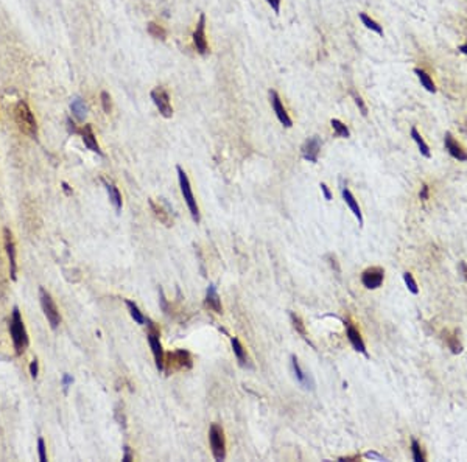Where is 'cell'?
I'll return each instance as SVG.
<instances>
[{
	"label": "cell",
	"mask_w": 467,
	"mask_h": 462,
	"mask_svg": "<svg viewBox=\"0 0 467 462\" xmlns=\"http://www.w3.org/2000/svg\"><path fill=\"white\" fill-rule=\"evenodd\" d=\"M347 338L350 341V344L353 345V349L360 354H363L365 357H368V352H366V345H365V341H363L360 331L352 325V324H347Z\"/></svg>",
	"instance_id": "obj_16"
},
{
	"label": "cell",
	"mask_w": 467,
	"mask_h": 462,
	"mask_svg": "<svg viewBox=\"0 0 467 462\" xmlns=\"http://www.w3.org/2000/svg\"><path fill=\"white\" fill-rule=\"evenodd\" d=\"M281 2L282 0H267V4L273 8V11L276 14H279V11H281Z\"/></svg>",
	"instance_id": "obj_38"
},
{
	"label": "cell",
	"mask_w": 467,
	"mask_h": 462,
	"mask_svg": "<svg viewBox=\"0 0 467 462\" xmlns=\"http://www.w3.org/2000/svg\"><path fill=\"white\" fill-rule=\"evenodd\" d=\"M428 190H430V189H428V186H427V184H424V186L421 187L419 198H421L422 201H427V199H428V196H430V195H428Z\"/></svg>",
	"instance_id": "obj_39"
},
{
	"label": "cell",
	"mask_w": 467,
	"mask_h": 462,
	"mask_svg": "<svg viewBox=\"0 0 467 462\" xmlns=\"http://www.w3.org/2000/svg\"><path fill=\"white\" fill-rule=\"evenodd\" d=\"M73 383V378L69 375V374H64L63 375V387H64V391H67L69 389V386Z\"/></svg>",
	"instance_id": "obj_40"
},
{
	"label": "cell",
	"mask_w": 467,
	"mask_h": 462,
	"mask_svg": "<svg viewBox=\"0 0 467 462\" xmlns=\"http://www.w3.org/2000/svg\"><path fill=\"white\" fill-rule=\"evenodd\" d=\"M192 38H193V45L199 54L204 56L209 53V44H207V39H206V14L204 13L199 14V19L196 22Z\"/></svg>",
	"instance_id": "obj_8"
},
{
	"label": "cell",
	"mask_w": 467,
	"mask_h": 462,
	"mask_svg": "<svg viewBox=\"0 0 467 462\" xmlns=\"http://www.w3.org/2000/svg\"><path fill=\"white\" fill-rule=\"evenodd\" d=\"M14 120L17 123V128L30 136L31 139L38 137V122L34 119V114L31 112L30 106L27 104V101L21 100L17 101L16 107H14Z\"/></svg>",
	"instance_id": "obj_1"
},
{
	"label": "cell",
	"mask_w": 467,
	"mask_h": 462,
	"mask_svg": "<svg viewBox=\"0 0 467 462\" xmlns=\"http://www.w3.org/2000/svg\"><path fill=\"white\" fill-rule=\"evenodd\" d=\"M411 451H413V459L416 460V462H424V460H425L424 450H422L421 443H419L416 439H413V440H411Z\"/></svg>",
	"instance_id": "obj_30"
},
{
	"label": "cell",
	"mask_w": 467,
	"mask_h": 462,
	"mask_svg": "<svg viewBox=\"0 0 467 462\" xmlns=\"http://www.w3.org/2000/svg\"><path fill=\"white\" fill-rule=\"evenodd\" d=\"M131 459H133V453H131V448L126 445V447H125V456H123V460H125V462H129Z\"/></svg>",
	"instance_id": "obj_44"
},
{
	"label": "cell",
	"mask_w": 467,
	"mask_h": 462,
	"mask_svg": "<svg viewBox=\"0 0 467 462\" xmlns=\"http://www.w3.org/2000/svg\"><path fill=\"white\" fill-rule=\"evenodd\" d=\"M343 199H344V202L347 204V207L352 210V213L355 215V218L358 219V224L360 226H363V213H361V209H360V206H358V201L355 199V196L352 195V192L349 190V189H343Z\"/></svg>",
	"instance_id": "obj_19"
},
{
	"label": "cell",
	"mask_w": 467,
	"mask_h": 462,
	"mask_svg": "<svg viewBox=\"0 0 467 462\" xmlns=\"http://www.w3.org/2000/svg\"><path fill=\"white\" fill-rule=\"evenodd\" d=\"M291 364H293V371H294V375L297 378V381L304 386V387H308V375L301 369L299 363H297V358L293 355L291 357Z\"/></svg>",
	"instance_id": "obj_27"
},
{
	"label": "cell",
	"mask_w": 467,
	"mask_h": 462,
	"mask_svg": "<svg viewBox=\"0 0 467 462\" xmlns=\"http://www.w3.org/2000/svg\"><path fill=\"white\" fill-rule=\"evenodd\" d=\"M39 299H41V305H42V310H44V315L50 324L51 328H58V325L61 324V315H60V310L53 301V298L50 296V293L44 288L39 290Z\"/></svg>",
	"instance_id": "obj_5"
},
{
	"label": "cell",
	"mask_w": 467,
	"mask_h": 462,
	"mask_svg": "<svg viewBox=\"0 0 467 462\" xmlns=\"http://www.w3.org/2000/svg\"><path fill=\"white\" fill-rule=\"evenodd\" d=\"M38 372H39V361L34 358L31 363H30V374H31V378H38Z\"/></svg>",
	"instance_id": "obj_37"
},
{
	"label": "cell",
	"mask_w": 467,
	"mask_h": 462,
	"mask_svg": "<svg viewBox=\"0 0 467 462\" xmlns=\"http://www.w3.org/2000/svg\"><path fill=\"white\" fill-rule=\"evenodd\" d=\"M447 336H445V342H447V345H449V349L453 352V354H461L462 352V345H461V342L458 341V336H455V335H449V333H445Z\"/></svg>",
	"instance_id": "obj_31"
},
{
	"label": "cell",
	"mask_w": 467,
	"mask_h": 462,
	"mask_svg": "<svg viewBox=\"0 0 467 462\" xmlns=\"http://www.w3.org/2000/svg\"><path fill=\"white\" fill-rule=\"evenodd\" d=\"M444 146L453 159H456L459 162H467V151L461 146V143H458L455 140V137L450 133H445V136H444Z\"/></svg>",
	"instance_id": "obj_12"
},
{
	"label": "cell",
	"mask_w": 467,
	"mask_h": 462,
	"mask_svg": "<svg viewBox=\"0 0 467 462\" xmlns=\"http://www.w3.org/2000/svg\"><path fill=\"white\" fill-rule=\"evenodd\" d=\"M38 453H39V460L45 462L47 460V448H45V442L42 437L38 439Z\"/></svg>",
	"instance_id": "obj_36"
},
{
	"label": "cell",
	"mask_w": 467,
	"mask_h": 462,
	"mask_svg": "<svg viewBox=\"0 0 467 462\" xmlns=\"http://www.w3.org/2000/svg\"><path fill=\"white\" fill-rule=\"evenodd\" d=\"M385 279V271L380 266H372L363 271L361 274V283L365 285L368 290H377L379 286H382Z\"/></svg>",
	"instance_id": "obj_9"
},
{
	"label": "cell",
	"mask_w": 467,
	"mask_h": 462,
	"mask_svg": "<svg viewBox=\"0 0 467 462\" xmlns=\"http://www.w3.org/2000/svg\"><path fill=\"white\" fill-rule=\"evenodd\" d=\"M146 30H148V34L154 39H161V41H165L167 38V31L162 25H158L156 22H150L146 25Z\"/></svg>",
	"instance_id": "obj_24"
},
{
	"label": "cell",
	"mask_w": 467,
	"mask_h": 462,
	"mask_svg": "<svg viewBox=\"0 0 467 462\" xmlns=\"http://www.w3.org/2000/svg\"><path fill=\"white\" fill-rule=\"evenodd\" d=\"M151 100L156 104V107H158V110L161 112L162 117H165V119H172L173 117V106L170 103L169 92L164 87H161V86L154 87L151 90Z\"/></svg>",
	"instance_id": "obj_7"
},
{
	"label": "cell",
	"mask_w": 467,
	"mask_h": 462,
	"mask_svg": "<svg viewBox=\"0 0 467 462\" xmlns=\"http://www.w3.org/2000/svg\"><path fill=\"white\" fill-rule=\"evenodd\" d=\"M78 134L81 136L84 145H86L90 151H94V153L103 156V153H101V150H100V145H98V142H97V137H95L94 130H92L90 125H84V126L78 131Z\"/></svg>",
	"instance_id": "obj_14"
},
{
	"label": "cell",
	"mask_w": 467,
	"mask_h": 462,
	"mask_svg": "<svg viewBox=\"0 0 467 462\" xmlns=\"http://www.w3.org/2000/svg\"><path fill=\"white\" fill-rule=\"evenodd\" d=\"M206 307L209 308V310H212V311H215V313H218V315L223 313L221 301H220V296H218V293H217V290H215V286H214V285H211V286H209V290H207V294H206Z\"/></svg>",
	"instance_id": "obj_17"
},
{
	"label": "cell",
	"mask_w": 467,
	"mask_h": 462,
	"mask_svg": "<svg viewBox=\"0 0 467 462\" xmlns=\"http://www.w3.org/2000/svg\"><path fill=\"white\" fill-rule=\"evenodd\" d=\"M176 170H178V178H179L181 193H182V196H184V199H185V204H187V207H189V210H190V215H192L193 221L198 223V221H199V207H198L196 199H195V196H193V192H192V187H190V181H189V178H187V175H185V171H184L181 167H178Z\"/></svg>",
	"instance_id": "obj_4"
},
{
	"label": "cell",
	"mask_w": 467,
	"mask_h": 462,
	"mask_svg": "<svg viewBox=\"0 0 467 462\" xmlns=\"http://www.w3.org/2000/svg\"><path fill=\"white\" fill-rule=\"evenodd\" d=\"M290 318H291V322H293V327H294V330L302 336V338H305L307 339V331H305V325H304V322H302V319L297 316V315H294V313H291L290 315Z\"/></svg>",
	"instance_id": "obj_34"
},
{
	"label": "cell",
	"mask_w": 467,
	"mask_h": 462,
	"mask_svg": "<svg viewBox=\"0 0 467 462\" xmlns=\"http://www.w3.org/2000/svg\"><path fill=\"white\" fill-rule=\"evenodd\" d=\"M63 189H64V192H66L67 195H72V190L69 189V186H67L66 182H63Z\"/></svg>",
	"instance_id": "obj_48"
},
{
	"label": "cell",
	"mask_w": 467,
	"mask_h": 462,
	"mask_svg": "<svg viewBox=\"0 0 467 462\" xmlns=\"http://www.w3.org/2000/svg\"><path fill=\"white\" fill-rule=\"evenodd\" d=\"M350 95H352V98H353V101H355V104H357V107L360 109V112H361V115H368V106H366V103H365V100L361 98V95L357 92V90H350Z\"/></svg>",
	"instance_id": "obj_33"
},
{
	"label": "cell",
	"mask_w": 467,
	"mask_h": 462,
	"mask_svg": "<svg viewBox=\"0 0 467 462\" xmlns=\"http://www.w3.org/2000/svg\"><path fill=\"white\" fill-rule=\"evenodd\" d=\"M148 322V342H150V347H151V352L154 355V361H156V367H158L159 372L164 371V366H165V355H164V349H162V344H161V331L159 328L156 327L151 321H146Z\"/></svg>",
	"instance_id": "obj_3"
},
{
	"label": "cell",
	"mask_w": 467,
	"mask_h": 462,
	"mask_svg": "<svg viewBox=\"0 0 467 462\" xmlns=\"http://www.w3.org/2000/svg\"><path fill=\"white\" fill-rule=\"evenodd\" d=\"M126 307H128V310H129L133 319H134L137 324L143 325V324H145V316L142 315V311L139 310V307H137L133 301H126Z\"/></svg>",
	"instance_id": "obj_29"
},
{
	"label": "cell",
	"mask_w": 467,
	"mask_h": 462,
	"mask_svg": "<svg viewBox=\"0 0 467 462\" xmlns=\"http://www.w3.org/2000/svg\"><path fill=\"white\" fill-rule=\"evenodd\" d=\"M358 17H360V21L363 22V25H365L368 30H371V31H374V33H377V34H383V27L379 24V22H376L371 16H368L366 13H360L358 14Z\"/></svg>",
	"instance_id": "obj_23"
},
{
	"label": "cell",
	"mask_w": 467,
	"mask_h": 462,
	"mask_svg": "<svg viewBox=\"0 0 467 462\" xmlns=\"http://www.w3.org/2000/svg\"><path fill=\"white\" fill-rule=\"evenodd\" d=\"M150 206H151V209H153L154 215L159 218V221H162L165 226H172V221H170V216H169V215H170V212H164V209H162L161 206H156L153 199H150Z\"/></svg>",
	"instance_id": "obj_28"
},
{
	"label": "cell",
	"mask_w": 467,
	"mask_h": 462,
	"mask_svg": "<svg viewBox=\"0 0 467 462\" xmlns=\"http://www.w3.org/2000/svg\"><path fill=\"white\" fill-rule=\"evenodd\" d=\"M459 269H461L462 277L467 280V263H465V262H461V263H459Z\"/></svg>",
	"instance_id": "obj_45"
},
{
	"label": "cell",
	"mask_w": 467,
	"mask_h": 462,
	"mask_svg": "<svg viewBox=\"0 0 467 462\" xmlns=\"http://www.w3.org/2000/svg\"><path fill=\"white\" fill-rule=\"evenodd\" d=\"M414 73H416V77H418V80H419V83H421V86L427 90V92H432V94H435L436 92V84H435V81H433V78L424 70V69H419V67H416L414 69Z\"/></svg>",
	"instance_id": "obj_22"
},
{
	"label": "cell",
	"mask_w": 467,
	"mask_h": 462,
	"mask_svg": "<svg viewBox=\"0 0 467 462\" xmlns=\"http://www.w3.org/2000/svg\"><path fill=\"white\" fill-rule=\"evenodd\" d=\"M320 187H321V192H323V195H324V198H326V199H327V201H330V199H332V193H330V190H329V187H327V186H326V184H324V182H323V184H321V186H320Z\"/></svg>",
	"instance_id": "obj_41"
},
{
	"label": "cell",
	"mask_w": 467,
	"mask_h": 462,
	"mask_svg": "<svg viewBox=\"0 0 467 462\" xmlns=\"http://www.w3.org/2000/svg\"><path fill=\"white\" fill-rule=\"evenodd\" d=\"M358 459H360V454L358 456H352V457H349V456L347 457H340V460H358Z\"/></svg>",
	"instance_id": "obj_47"
},
{
	"label": "cell",
	"mask_w": 467,
	"mask_h": 462,
	"mask_svg": "<svg viewBox=\"0 0 467 462\" xmlns=\"http://www.w3.org/2000/svg\"><path fill=\"white\" fill-rule=\"evenodd\" d=\"M330 126H332V130H333V133L338 136V137H341V139H347V137H350V131H349V128L341 122V120H338V119H332L330 120Z\"/></svg>",
	"instance_id": "obj_25"
},
{
	"label": "cell",
	"mask_w": 467,
	"mask_h": 462,
	"mask_svg": "<svg viewBox=\"0 0 467 462\" xmlns=\"http://www.w3.org/2000/svg\"><path fill=\"white\" fill-rule=\"evenodd\" d=\"M209 442L212 448V454L217 460H223L226 457V440L225 431L220 425L214 423L209 430Z\"/></svg>",
	"instance_id": "obj_6"
},
{
	"label": "cell",
	"mask_w": 467,
	"mask_h": 462,
	"mask_svg": "<svg viewBox=\"0 0 467 462\" xmlns=\"http://www.w3.org/2000/svg\"><path fill=\"white\" fill-rule=\"evenodd\" d=\"M365 457H369V459H379V460H385V457H383L382 454L376 453V451H368V453H365Z\"/></svg>",
	"instance_id": "obj_42"
},
{
	"label": "cell",
	"mask_w": 467,
	"mask_h": 462,
	"mask_svg": "<svg viewBox=\"0 0 467 462\" xmlns=\"http://www.w3.org/2000/svg\"><path fill=\"white\" fill-rule=\"evenodd\" d=\"M67 128H69V131H70L72 134H78V131H80L70 119H67Z\"/></svg>",
	"instance_id": "obj_43"
},
{
	"label": "cell",
	"mask_w": 467,
	"mask_h": 462,
	"mask_svg": "<svg viewBox=\"0 0 467 462\" xmlns=\"http://www.w3.org/2000/svg\"><path fill=\"white\" fill-rule=\"evenodd\" d=\"M403 280H405V285H406V288H408V291H409V293H413V294H419V286H418V283H416V280H414V277H413L411 272H405V274H403Z\"/></svg>",
	"instance_id": "obj_32"
},
{
	"label": "cell",
	"mask_w": 467,
	"mask_h": 462,
	"mask_svg": "<svg viewBox=\"0 0 467 462\" xmlns=\"http://www.w3.org/2000/svg\"><path fill=\"white\" fill-rule=\"evenodd\" d=\"M101 182H103V186L106 187V192H108V195H109V201L113 202V206H114V209L117 210V212H120L122 210V193L119 192V189L116 187V184L113 182V181H108V179H101Z\"/></svg>",
	"instance_id": "obj_18"
},
{
	"label": "cell",
	"mask_w": 467,
	"mask_h": 462,
	"mask_svg": "<svg viewBox=\"0 0 467 462\" xmlns=\"http://www.w3.org/2000/svg\"><path fill=\"white\" fill-rule=\"evenodd\" d=\"M169 364H173L176 369H190L193 361L189 352L185 350H178L173 354H169Z\"/></svg>",
	"instance_id": "obj_15"
},
{
	"label": "cell",
	"mask_w": 467,
	"mask_h": 462,
	"mask_svg": "<svg viewBox=\"0 0 467 462\" xmlns=\"http://www.w3.org/2000/svg\"><path fill=\"white\" fill-rule=\"evenodd\" d=\"M458 50H459L462 54H467V42H465V44H462V45H459V47H458Z\"/></svg>",
	"instance_id": "obj_46"
},
{
	"label": "cell",
	"mask_w": 467,
	"mask_h": 462,
	"mask_svg": "<svg viewBox=\"0 0 467 462\" xmlns=\"http://www.w3.org/2000/svg\"><path fill=\"white\" fill-rule=\"evenodd\" d=\"M320 150H321V140L318 137H310L308 140H305V143L302 145V157L308 162H318V156H320Z\"/></svg>",
	"instance_id": "obj_13"
},
{
	"label": "cell",
	"mask_w": 467,
	"mask_h": 462,
	"mask_svg": "<svg viewBox=\"0 0 467 462\" xmlns=\"http://www.w3.org/2000/svg\"><path fill=\"white\" fill-rule=\"evenodd\" d=\"M270 103H271L273 110H274L276 115H277L279 122H281L285 128H291V126H293V122H291V119H290V115H288V112H287V109H285V106H284V103H282L279 94H277L274 89L270 90Z\"/></svg>",
	"instance_id": "obj_11"
},
{
	"label": "cell",
	"mask_w": 467,
	"mask_h": 462,
	"mask_svg": "<svg viewBox=\"0 0 467 462\" xmlns=\"http://www.w3.org/2000/svg\"><path fill=\"white\" fill-rule=\"evenodd\" d=\"M232 349H234V354H235L238 363L241 366H245L246 361H248V355H246V350H245V347L241 345V342L237 338H232Z\"/></svg>",
	"instance_id": "obj_26"
},
{
	"label": "cell",
	"mask_w": 467,
	"mask_h": 462,
	"mask_svg": "<svg viewBox=\"0 0 467 462\" xmlns=\"http://www.w3.org/2000/svg\"><path fill=\"white\" fill-rule=\"evenodd\" d=\"M100 98H101V106H103V110H105L106 114H109V112H111V109H113L111 95H109L106 90H103V92L100 94Z\"/></svg>",
	"instance_id": "obj_35"
},
{
	"label": "cell",
	"mask_w": 467,
	"mask_h": 462,
	"mask_svg": "<svg viewBox=\"0 0 467 462\" xmlns=\"http://www.w3.org/2000/svg\"><path fill=\"white\" fill-rule=\"evenodd\" d=\"M411 139L416 142V145H418V148H419V151H421V154L424 156V157H427V159H430L432 157V151H430V146L427 145V142L424 140V137L421 136V133L418 131V128L416 126H413L411 128Z\"/></svg>",
	"instance_id": "obj_21"
},
{
	"label": "cell",
	"mask_w": 467,
	"mask_h": 462,
	"mask_svg": "<svg viewBox=\"0 0 467 462\" xmlns=\"http://www.w3.org/2000/svg\"><path fill=\"white\" fill-rule=\"evenodd\" d=\"M10 335H11V339H13V344H14L16 354L22 355L25 352V349L28 347L30 339H28V333L25 330L24 319H22L21 311H19L17 307L13 308V315H11V319H10Z\"/></svg>",
	"instance_id": "obj_2"
},
{
	"label": "cell",
	"mask_w": 467,
	"mask_h": 462,
	"mask_svg": "<svg viewBox=\"0 0 467 462\" xmlns=\"http://www.w3.org/2000/svg\"><path fill=\"white\" fill-rule=\"evenodd\" d=\"M70 109H72V115L78 122H84V119L87 117V104L83 98L80 97L73 98L70 103Z\"/></svg>",
	"instance_id": "obj_20"
},
{
	"label": "cell",
	"mask_w": 467,
	"mask_h": 462,
	"mask_svg": "<svg viewBox=\"0 0 467 462\" xmlns=\"http://www.w3.org/2000/svg\"><path fill=\"white\" fill-rule=\"evenodd\" d=\"M4 243H5V251L8 255V262H10V275L13 280L17 279V262H16V245L13 240V234L8 227L4 229Z\"/></svg>",
	"instance_id": "obj_10"
}]
</instances>
